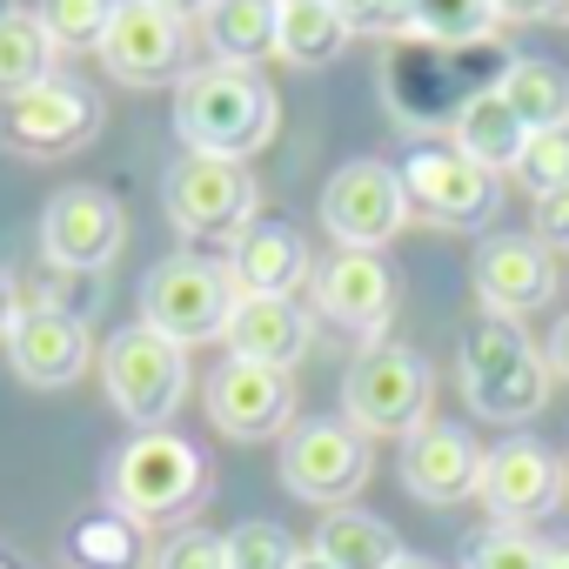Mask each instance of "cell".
I'll return each instance as SVG.
<instances>
[{
  "label": "cell",
  "mask_w": 569,
  "mask_h": 569,
  "mask_svg": "<svg viewBox=\"0 0 569 569\" xmlns=\"http://www.w3.org/2000/svg\"><path fill=\"white\" fill-rule=\"evenodd\" d=\"M509 61L496 41H469V48H442V41H396L389 61H382V88H389V108L396 121L409 128H436V121H456L476 94L502 88Z\"/></svg>",
  "instance_id": "6da1fadb"
},
{
  "label": "cell",
  "mask_w": 569,
  "mask_h": 569,
  "mask_svg": "<svg viewBox=\"0 0 569 569\" xmlns=\"http://www.w3.org/2000/svg\"><path fill=\"white\" fill-rule=\"evenodd\" d=\"M281 128V101L254 68H194L174 88V134L188 154L248 161Z\"/></svg>",
  "instance_id": "7a4b0ae2"
},
{
  "label": "cell",
  "mask_w": 569,
  "mask_h": 569,
  "mask_svg": "<svg viewBox=\"0 0 569 569\" xmlns=\"http://www.w3.org/2000/svg\"><path fill=\"white\" fill-rule=\"evenodd\" d=\"M208 496V456L174 429H134L108 462V509L128 522H174Z\"/></svg>",
  "instance_id": "3957f363"
},
{
  "label": "cell",
  "mask_w": 569,
  "mask_h": 569,
  "mask_svg": "<svg viewBox=\"0 0 569 569\" xmlns=\"http://www.w3.org/2000/svg\"><path fill=\"white\" fill-rule=\"evenodd\" d=\"M549 382H556L549 356H542L509 316L469 322V336H462V396H469L476 416H489V422H502V429H509V422H529V416H542Z\"/></svg>",
  "instance_id": "277c9868"
},
{
  "label": "cell",
  "mask_w": 569,
  "mask_h": 569,
  "mask_svg": "<svg viewBox=\"0 0 569 569\" xmlns=\"http://www.w3.org/2000/svg\"><path fill=\"white\" fill-rule=\"evenodd\" d=\"M234 309H241V281L228 274V261H208V254H168L141 281V322L181 349L228 342Z\"/></svg>",
  "instance_id": "5b68a950"
},
{
  "label": "cell",
  "mask_w": 569,
  "mask_h": 569,
  "mask_svg": "<svg viewBox=\"0 0 569 569\" xmlns=\"http://www.w3.org/2000/svg\"><path fill=\"white\" fill-rule=\"evenodd\" d=\"M429 396H436V376L416 349L402 342H376L349 362L342 376V416L362 429V436H416L429 422Z\"/></svg>",
  "instance_id": "8992f818"
},
{
  "label": "cell",
  "mask_w": 569,
  "mask_h": 569,
  "mask_svg": "<svg viewBox=\"0 0 569 569\" xmlns=\"http://www.w3.org/2000/svg\"><path fill=\"white\" fill-rule=\"evenodd\" d=\"M101 382H108V402L134 429H161L188 396V349L154 336L148 322H128L101 349Z\"/></svg>",
  "instance_id": "52a82bcc"
},
{
  "label": "cell",
  "mask_w": 569,
  "mask_h": 569,
  "mask_svg": "<svg viewBox=\"0 0 569 569\" xmlns=\"http://www.w3.org/2000/svg\"><path fill=\"white\" fill-rule=\"evenodd\" d=\"M161 201H168V221L188 234V241H234L254 228V174L248 161H221V154H181L168 161L161 174Z\"/></svg>",
  "instance_id": "ba28073f"
},
{
  "label": "cell",
  "mask_w": 569,
  "mask_h": 569,
  "mask_svg": "<svg viewBox=\"0 0 569 569\" xmlns=\"http://www.w3.org/2000/svg\"><path fill=\"white\" fill-rule=\"evenodd\" d=\"M369 469H376L369 436L349 416H316V422H296L281 436V489L302 502L349 509V496L369 482Z\"/></svg>",
  "instance_id": "9c48e42d"
},
{
  "label": "cell",
  "mask_w": 569,
  "mask_h": 569,
  "mask_svg": "<svg viewBox=\"0 0 569 569\" xmlns=\"http://www.w3.org/2000/svg\"><path fill=\"white\" fill-rule=\"evenodd\" d=\"M101 68L121 81V88H181L194 68V41H188V21L154 8V0H121L108 34H101Z\"/></svg>",
  "instance_id": "30bf717a"
},
{
  "label": "cell",
  "mask_w": 569,
  "mask_h": 569,
  "mask_svg": "<svg viewBox=\"0 0 569 569\" xmlns=\"http://www.w3.org/2000/svg\"><path fill=\"white\" fill-rule=\"evenodd\" d=\"M402 188L409 208L436 228H489L502 208V174H489L462 148H416L402 161Z\"/></svg>",
  "instance_id": "8fae6325"
},
{
  "label": "cell",
  "mask_w": 569,
  "mask_h": 569,
  "mask_svg": "<svg viewBox=\"0 0 569 569\" xmlns=\"http://www.w3.org/2000/svg\"><path fill=\"white\" fill-rule=\"evenodd\" d=\"M409 214H416V208H409V188H402V174L382 168V161H342V168L329 174V188H322V221H329L336 248H369V254H382V248L402 234Z\"/></svg>",
  "instance_id": "7c38bea8"
},
{
  "label": "cell",
  "mask_w": 569,
  "mask_h": 569,
  "mask_svg": "<svg viewBox=\"0 0 569 569\" xmlns=\"http://www.w3.org/2000/svg\"><path fill=\"white\" fill-rule=\"evenodd\" d=\"M101 134V94L81 88V81H41L34 94L21 101H0V141L14 154H34V161H61L74 148H88Z\"/></svg>",
  "instance_id": "4fadbf2b"
},
{
  "label": "cell",
  "mask_w": 569,
  "mask_h": 569,
  "mask_svg": "<svg viewBox=\"0 0 569 569\" xmlns=\"http://www.w3.org/2000/svg\"><path fill=\"white\" fill-rule=\"evenodd\" d=\"M489 522L502 529H529L542 516H556L562 502V456L536 436H509L496 449H482V482H476Z\"/></svg>",
  "instance_id": "5bb4252c"
},
{
  "label": "cell",
  "mask_w": 569,
  "mask_h": 569,
  "mask_svg": "<svg viewBox=\"0 0 569 569\" xmlns=\"http://www.w3.org/2000/svg\"><path fill=\"white\" fill-rule=\"evenodd\" d=\"M208 422L234 442H268L296 429V376L268 362H221L208 376Z\"/></svg>",
  "instance_id": "9a60e30c"
},
{
  "label": "cell",
  "mask_w": 569,
  "mask_h": 569,
  "mask_svg": "<svg viewBox=\"0 0 569 569\" xmlns=\"http://www.w3.org/2000/svg\"><path fill=\"white\" fill-rule=\"evenodd\" d=\"M121 234H128V214L108 188H61L41 214V261L108 274V261L121 254Z\"/></svg>",
  "instance_id": "2e32d148"
},
{
  "label": "cell",
  "mask_w": 569,
  "mask_h": 569,
  "mask_svg": "<svg viewBox=\"0 0 569 569\" xmlns=\"http://www.w3.org/2000/svg\"><path fill=\"white\" fill-rule=\"evenodd\" d=\"M469 281H476V302L489 316L516 322V316H529V309H542L556 296L562 268H556V248L536 241V234H489L476 248V261H469Z\"/></svg>",
  "instance_id": "e0dca14e"
},
{
  "label": "cell",
  "mask_w": 569,
  "mask_h": 569,
  "mask_svg": "<svg viewBox=\"0 0 569 569\" xmlns=\"http://www.w3.org/2000/svg\"><path fill=\"white\" fill-rule=\"evenodd\" d=\"M316 309L336 329H349L356 342L376 349L389 316H396V268L382 254H369V248H336L329 268L316 274Z\"/></svg>",
  "instance_id": "ac0fdd59"
},
{
  "label": "cell",
  "mask_w": 569,
  "mask_h": 569,
  "mask_svg": "<svg viewBox=\"0 0 569 569\" xmlns=\"http://www.w3.org/2000/svg\"><path fill=\"white\" fill-rule=\"evenodd\" d=\"M476 482H482V449H476V436H469L462 422H436V416H429V422L402 442V489H409L416 502L449 509V502L476 496Z\"/></svg>",
  "instance_id": "d6986e66"
},
{
  "label": "cell",
  "mask_w": 569,
  "mask_h": 569,
  "mask_svg": "<svg viewBox=\"0 0 569 569\" xmlns=\"http://www.w3.org/2000/svg\"><path fill=\"white\" fill-rule=\"evenodd\" d=\"M8 362L28 389H68L88 376L94 362V336L88 322H68V316H48V309H21L14 336H8Z\"/></svg>",
  "instance_id": "ffe728a7"
},
{
  "label": "cell",
  "mask_w": 569,
  "mask_h": 569,
  "mask_svg": "<svg viewBox=\"0 0 569 569\" xmlns=\"http://www.w3.org/2000/svg\"><path fill=\"white\" fill-rule=\"evenodd\" d=\"M316 329L309 316L296 309V296H241L234 322H228V356L234 362H268V369H289L309 356Z\"/></svg>",
  "instance_id": "44dd1931"
},
{
  "label": "cell",
  "mask_w": 569,
  "mask_h": 569,
  "mask_svg": "<svg viewBox=\"0 0 569 569\" xmlns=\"http://www.w3.org/2000/svg\"><path fill=\"white\" fill-rule=\"evenodd\" d=\"M228 274L241 281V296H296L309 281V241L281 221H254L228 241Z\"/></svg>",
  "instance_id": "7402d4cb"
},
{
  "label": "cell",
  "mask_w": 569,
  "mask_h": 569,
  "mask_svg": "<svg viewBox=\"0 0 569 569\" xmlns=\"http://www.w3.org/2000/svg\"><path fill=\"white\" fill-rule=\"evenodd\" d=\"M194 28L214 68H261L281 41V0H208Z\"/></svg>",
  "instance_id": "603a6c76"
},
{
  "label": "cell",
  "mask_w": 569,
  "mask_h": 569,
  "mask_svg": "<svg viewBox=\"0 0 569 569\" xmlns=\"http://www.w3.org/2000/svg\"><path fill=\"white\" fill-rule=\"evenodd\" d=\"M316 556L329 569H396L409 549H402V536L382 516H369V509H329L322 529H316Z\"/></svg>",
  "instance_id": "cb8c5ba5"
},
{
  "label": "cell",
  "mask_w": 569,
  "mask_h": 569,
  "mask_svg": "<svg viewBox=\"0 0 569 569\" xmlns=\"http://www.w3.org/2000/svg\"><path fill=\"white\" fill-rule=\"evenodd\" d=\"M356 28L342 21L336 0H281V41L274 54L289 61V68H336L349 54Z\"/></svg>",
  "instance_id": "d4e9b609"
},
{
  "label": "cell",
  "mask_w": 569,
  "mask_h": 569,
  "mask_svg": "<svg viewBox=\"0 0 569 569\" xmlns=\"http://www.w3.org/2000/svg\"><path fill=\"white\" fill-rule=\"evenodd\" d=\"M456 148L469 154V161H482L489 174H509L516 168V154L529 148V128L509 114V101L489 88V94H476L462 114H456Z\"/></svg>",
  "instance_id": "484cf974"
},
{
  "label": "cell",
  "mask_w": 569,
  "mask_h": 569,
  "mask_svg": "<svg viewBox=\"0 0 569 569\" xmlns=\"http://www.w3.org/2000/svg\"><path fill=\"white\" fill-rule=\"evenodd\" d=\"M502 101H509V114L529 128V134H542V128H569V68H556V61H509V74H502V88H496Z\"/></svg>",
  "instance_id": "4316f807"
},
{
  "label": "cell",
  "mask_w": 569,
  "mask_h": 569,
  "mask_svg": "<svg viewBox=\"0 0 569 569\" xmlns=\"http://www.w3.org/2000/svg\"><path fill=\"white\" fill-rule=\"evenodd\" d=\"M54 41H48V28L21 8V14H8L0 21V101H21V94H34L41 81H54Z\"/></svg>",
  "instance_id": "83f0119b"
},
{
  "label": "cell",
  "mask_w": 569,
  "mask_h": 569,
  "mask_svg": "<svg viewBox=\"0 0 569 569\" xmlns=\"http://www.w3.org/2000/svg\"><path fill=\"white\" fill-rule=\"evenodd\" d=\"M101 274H81V268H54L41 261L34 274H21V309H48V316H68V322H88L101 309Z\"/></svg>",
  "instance_id": "f1b7e54d"
},
{
  "label": "cell",
  "mask_w": 569,
  "mask_h": 569,
  "mask_svg": "<svg viewBox=\"0 0 569 569\" xmlns=\"http://www.w3.org/2000/svg\"><path fill=\"white\" fill-rule=\"evenodd\" d=\"M68 556L81 569H141V522L128 516H88L74 536H68Z\"/></svg>",
  "instance_id": "f546056e"
},
{
  "label": "cell",
  "mask_w": 569,
  "mask_h": 569,
  "mask_svg": "<svg viewBox=\"0 0 569 569\" xmlns=\"http://www.w3.org/2000/svg\"><path fill=\"white\" fill-rule=\"evenodd\" d=\"M496 28V8L489 0H416V28L422 41H442V48H469V41H489Z\"/></svg>",
  "instance_id": "4dcf8cb0"
},
{
  "label": "cell",
  "mask_w": 569,
  "mask_h": 569,
  "mask_svg": "<svg viewBox=\"0 0 569 569\" xmlns=\"http://www.w3.org/2000/svg\"><path fill=\"white\" fill-rule=\"evenodd\" d=\"M114 8H121V0H41L34 21L48 28V41H54V48L81 54V48H101V34H108Z\"/></svg>",
  "instance_id": "1f68e13d"
},
{
  "label": "cell",
  "mask_w": 569,
  "mask_h": 569,
  "mask_svg": "<svg viewBox=\"0 0 569 569\" xmlns=\"http://www.w3.org/2000/svg\"><path fill=\"white\" fill-rule=\"evenodd\" d=\"M462 569H549V549H542L529 529H502V522H489V529L469 536Z\"/></svg>",
  "instance_id": "d6a6232c"
},
{
  "label": "cell",
  "mask_w": 569,
  "mask_h": 569,
  "mask_svg": "<svg viewBox=\"0 0 569 569\" xmlns=\"http://www.w3.org/2000/svg\"><path fill=\"white\" fill-rule=\"evenodd\" d=\"M536 201L542 194H562L569 188V128H542V134H529V148L516 154V168H509Z\"/></svg>",
  "instance_id": "836d02e7"
},
{
  "label": "cell",
  "mask_w": 569,
  "mask_h": 569,
  "mask_svg": "<svg viewBox=\"0 0 569 569\" xmlns=\"http://www.w3.org/2000/svg\"><path fill=\"white\" fill-rule=\"evenodd\" d=\"M296 536L281 529V522H241V529H228V569H296Z\"/></svg>",
  "instance_id": "e575fe53"
},
{
  "label": "cell",
  "mask_w": 569,
  "mask_h": 569,
  "mask_svg": "<svg viewBox=\"0 0 569 569\" xmlns=\"http://www.w3.org/2000/svg\"><path fill=\"white\" fill-rule=\"evenodd\" d=\"M154 569H228V536H208V529H174V536L154 549Z\"/></svg>",
  "instance_id": "d590c367"
},
{
  "label": "cell",
  "mask_w": 569,
  "mask_h": 569,
  "mask_svg": "<svg viewBox=\"0 0 569 569\" xmlns=\"http://www.w3.org/2000/svg\"><path fill=\"white\" fill-rule=\"evenodd\" d=\"M336 8L356 34H409L416 28V0H336Z\"/></svg>",
  "instance_id": "8d00e7d4"
},
{
  "label": "cell",
  "mask_w": 569,
  "mask_h": 569,
  "mask_svg": "<svg viewBox=\"0 0 569 569\" xmlns=\"http://www.w3.org/2000/svg\"><path fill=\"white\" fill-rule=\"evenodd\" d=\"M536 241H549V248H569V188L536 201Z\"/></svg>",
  "instance_id": "74e56055"
},
{
  "label": "cell",
  "mask_w": 569,
  "mask_h": 569,
  "mask_svg": "<svg viewBox=\"0 0 569 569\" xmlns=\"http://www.w3.org/2000/svg\"><path fill=\"white\" fill-rule=\"evenodd\" d=\"M14 322H21V274L0 268V342L14 336Z\"/></svg>",
  "instance_id": "f35d334b"
},
{
  "label": "cell",
  "mask_w": 569,
  "mask_h": 569,
  "mask_svg": "<svg viewBox=\"0 0 569 569\" xmlns=\"http://www.w3.org/2000/svg\"><path fill=\"white\" fill-rule=\"evenodd\" d=\"M496 21H556V0H489Z\"/></svg>",
  "instance_id": "ab89813d"
},
{
  "label": "cell",
  "mask_w": 569,
  "mask_h": 569,
  "mask_svg": "<svg viewBox=\"0 0 569 569\" xmlns=\"http://www.w3.org/2000/svg\"><path fill=\"white\" fill-rule=\"evenodd\" d=\"M542 356H549V369H556V376L569 382V316H562V322L549 329V349H542Z\"/></svg>",
  "instance_id": "60d3db41"
},
{
  "label": "cell",
  "mask_w": 569,
  "mask_h": 569,
  "mask_svg": "<svg viewBox=\"0 0 569 569\" xmlns=\"http://www.w3.org/2000/svg\"><path fill=\"white\" fill-rule=\"evenodd\" d=\"M154 8H168V14H181V21H201L208 0H154Z\"/></svg>",
  "instance_id": "b9f144b4"
},
{
  "label": "cell",
  "mask_w": 569,
  "mask_h": 569,
  "mask_svg": "<svg viewBox=\"0 0 569 569\" xmlns=\"http://www.w3.org/2000/svg\"><path fill=\"white\" fill-rule=\"evenodd\" d=\"M296 569H329V562H322L316 549H302V556H296Z\"/></svg>",
  "instance_id": "7bdbcfd3"
},
{
  "label": "cell",
  "mask_w": 569,
  "mask_h": 569,
  "mask_svg": "<svg viewBox=\"0 0 569 569\" xmlns=\"http://www.w3.org/2000/svg\"><path fill=\"white\" fill-rule=\"evenodd\" d=\"M396 569H442V562H429V556H402Z\"/></svg>",
  "instance_id": "ee69618b"
},
{
  "label": "cell",
  "mask_w": 569,
  "mask_h": 569,
  "mask_svg": "<svg viewBox=\"0 0 569 569\" xmlns=\"http://www.w3.org/2000/svg\"><path fill=\"white\" fill-rule=\"evenodd\" d=\"M549 569H569V549H549Z\"/></svg>",
  "instance_id": "f6af8a7d"
},
{
  "label": "cell",
  "mask_w": 569,
  "mask_h": 569,
  "mask_svg": "<svg viewBox=\"0 0 569 569\" xmlns=\"http://www.w3.org/2000/svg\"><path fill=\"white\" fill-rule=\"evenodd\" d=\"M8 14H21V0H0V21H8Z\"/></svg>",
  "instance_id": "bcb514c9"
},
{
  "label": "cell",
  "mask_w": 569,
  "mask_h": 569,
  "mask_svg": "<svg viewBox=\"0 0 569 569\" xmlns=\"http://www.w3.org/2000/svg\"><path fill=\"white\" fill-rule=\"evenodd\" d=\"M556 21H562V28H569V0H556Z\"/></svg>",
  "instance_id": "7dc6e473"
}]
</instances>
